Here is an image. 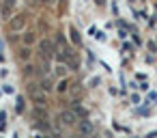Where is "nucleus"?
<instances>
[{
	"label": "nucleus",
	"instance_id": "f257e3e1",
	"mask_svg": "<svg viewBox=\"0 0 157 138\" xmlns=\"http://www.w3.org/2000/svg\"><path fill=\"white\" fill-rule=\"evenodd\" d=\"M39 54H41L43 58H50V56L54 54V43H52L50 39H41V41H39Z\"/></svg>",
	"mask_w": 157,
	"mask_h": 138
},
{
	"label": "nucleus",
	"instance_id": "f03ea898",
	"mask_svg": "<svg viewBox=\"0 0 157 138\" xmlns=\"http://www.w3.org/2000/svg\"><path fill=\"white\" fill-rule=\"evenodd\" d=\"M24 26H26V18H24V15H15V18H11V20H9V28H11L13 33L24 30Z\"/></svg>",
	"mask_w": 157,
	"mask_h": 138
},
{
	"label": "nucleus",
	"instance_id": "7ed1b4c3",
	"mask_svg": "<svg viewBox=\"0 0 157 138\" xmlns=\"http://www.w3.org/2000/svg\"><path fill=\"white\" fill-rule=\"evenodd\" d=\"M60 119H63V123L65 125H78V116H75V112H63L60 114Z\"/></svg>",
	"mask_w": 157,
	"mask_h": 138
},
{
	"label": "nucleus",
	"instance_id": "20e7f679",
	"mask_svg": "<svg viewBox=\"0 0 157 138\" xmlns=\"http://www.w3.org/2000/svg\"><path fill=\"white\" fill-rule=\"evenodd\" d=\"M30 95H33V99H35V101H39V104H45V91H43L41 86L33 89V91H30Z\"/></svg>",
	"mask_w": 157,
	"mask_h": 138
},
{
	"label": "nucleus",
	"instance_id": "39448f33",
	"mask_svg": "<svg viewBox=\"0 0 157 138\" xmlns=\"http://www.w3.org/2000/svg\"><path fill=\"white\" fill-rule=\"evenodd\" d=\"M22 41H24V45H26V48H30V45H33V43H35V41H37V37H35V35H33V33H26V35H24V39H22Z\"/></svg>",
	"mask_w": 157,
	"mask_h": 138
},
{
	"label": "nucleus",
	"instance_id": "423d86ee",
	"mask_svg": "<svg viewBox=\"0 0 157 138\" xmlns=\"http://www.w3.org/2000/svg\"><path fill=\"white\" fill-rule=\"evenodd\" d=\"M56 93H60V95H63V93H67V80H65V78L58 82V86H56Z\"/></svg>",
	"mask_w": 157,
	"mask_h": 138
}]
</instances>
